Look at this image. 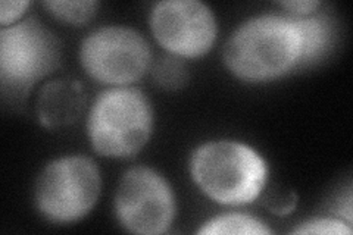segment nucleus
Wrapping results in <instances>:
<instances>
[{"label":"nucleus","mask_w":353,"mask_h":235,"mask_svg":"<svg viewBox=\"0 0 353 235\" xmlns=\"http://www.w3.org/2000/svg\"><path fill=\"white\" fill-rule=\"evenodd\" d=\"M152 131V105L136 87L108 88L96 97L88 112V140L106 158H132L148 144Z\"/></svg>","instance_id":"3"},{"label":"nucleus","mask_w":353,"mask_h":235,"mask_svg":"<svg viewBox=\"0 0 353 235\" xmlns=\"http://www.w3.org/2000/svg\"><path fill=\"white\" fill-rule=\"evenodd\" d=\"M296 18V17H294ZM301 32V65L314 63L328 52L333 40V24L325 14L296 18Z\"/></svg>","instance_id":"10"},{"label":"nucleus","mask_w":353,"mask_h":235,"mask_svg":"<svg viewBox=\"0 0 353 235\" xmlns=\"http://www.w3.org/2000/svg\"><path fill=\"white\" fill-rule=\"evenodd\" d=\"M197 234L203 235H268L272 234L265 223L245 214H224L209 219L199 228Z\"/></svg>","instance_id":"11"},{"label":"nucleus","mask_w":353,"mask_h":235,"mask_svg":"<svg viewBox=\"0 0 353 235\" xmlns=\"http://www.w3.org/2000/svg\"><path fill=\"white\" fill-rule=\"evenodd\" d=\"M43 6L62 22L72 25H83L90 21L99 9V2L94 0H50L43 2Z\"/></svg>","instance_id":"13"},{"label":"nucleus","mask_w":353,"mask_h":235,"mask_svg":"<svg viewBox=\"0 0 353 235\" xmlns=\"http://www.w3.org/2000/svg\"><path fill=\"white\" fill-rule=\"evenodd\" d=\"M302 41L294 17L265 14L248 19L224 48L228 71L243 81L277 80L301 65Z\"/></svg>","instance_id":"1"},{"label":"nucleus","mask_w":353,"mask_h":235,"mask_svg":"<svg viewBox=\"0 0 353 235\" xmlns=\"http://www.w3.org/2000/svg\"><path fill=\"white\" fill-rule=\"evenodd\" d=\"M280 5L296 18H302L312 15L321 6V2H316V0H287V2H280Z\"/></svg>","instance_id":"17"},{"label":"nucleus","mask_w":353,"mask_h":235,"mask_svg":"<svg viewBox=\"0 0 353 235\" xmlns=\"http://www.w3.org/2000/svg\"><path fill=\"white\" fill-rule=\"evenodd\" d=\"M30 2L24 0V2H14V0H3L0 3V22L2 27L14 25L15 22L24 15L26 10L28 9Z\"/></svg>","instance_id":"16"},{"label":"nucleus","mask_w":353,"mask_h":235,"mask_svg":"<svg viewBox=\"0 0 353 235\" xmlns=\"http://www.w3.org/2000/svg\"><path fill=\"white\" fill-rule=\"evenodd\" d=\"M190 174L196 185L215 203L245 206L262 194L268 180V165L245 143L215 140L193 152Z\"/></svg>","instance_id":"2"},{"label":"nucleus","mask_w":353,"mask_h":235,"mask_svg":"<svg viewBox=\"0 0 353 235\" xmlns=\"http://www.w3.org/2000/svg\"><path fill=\"white\" fill-rule=\"evenodd\" d=\"M153 37L170 54L201 58L212 49L218 34L212 9L197 0H163L150 10Z\"/></svg>","instance_id":"8"},{"label":"nucleus","mask_w":353,"mask_h":235,"mask_svg":"<svg viewBox=\"0 0 353 235\" xmlns=\"http://www.w3.org/2000/svg\"><path fill=\"white\" fill-rule=\"evenodd\" d=\"M85 105L81 83L75 80H54L41 87L37 97V118L48 130L72 125L79 121Z\"/></svg>","instance_id":"9"},{"label":"nucleus","mask_w":353,"mask_h":235,"mask_svg":"<svg viewBox=\"0 0 353 235\" xmlns=\"http://www.w3.org/2000/svg\"><path fill=\"white\" fill-rule=\"evenodd\" d=\"M61 63V41L37 18L0 30V80L6 96L24 99Z\"/></svg>","instance_id":"4"},{"label":"nucleus","mask_w":353,"mask_h":235,"mask_svg":"<svg viewBox=\"0 0 353 235\" xmlns=\"http://www.w3.org/2000/svg\"><path fill=\"white\" fill-rule=\"evenodd\" d=\"M102 178L97 165L85 156H63L43 167L34 200L40 215L54 223L80 221L97 203Z\"/></svg>","instance_id":"5"},{"label":"nucleus","mask_w":353,"mask_h":235,"mask_svg":"<svg viewBox=\"0 0 353 235\" xmlns=\"http://www.w3.org/2000/svg\"><path fill=\"white\" fill-rule=\"evenodd\" d=\"M114 207L121 227L141 235L167 232L176 214L170 183L148 166L131 167L123 175Z\"/></svg>","instance_id":"7"},{"label":"nucleus","mask_w":353,"mask_h":235,"mask_svg":"<svg viewBox=\"0 0 353 235\" xmlns=\"http://www.w3.org/2000/svg\"><path fill=\"white\" fill-rule=\"evenodd\" d=\"M262 203L271 214L277 216H287L294 212L297 206V194L290 188L283 185H271L263 188Z\"/></svg>","instance_id":"14"},{"label":"nucleus","mask_w":353,"mask_h":235,"mask_svg":"<svg viewBox=\"0 0 353 235\" xmlns=\"http://www.w3.org/2000/svg\"><path fill=\"white\" fill-rule=\"evenodd\" d=\"M80 62L93 80L124 87L139 81L150 70L152 50L137 30L106 25L94 30L81 41Z\"/></svg>","instance_id":"6"},{"label":"nucleus","mask_w":353,"mask_h":235,"mask_svg":"<svg viewBox=\"0 0 353 235\" xmlns=\"http://www.w3.org/2000/svg\"><path fill=\"white\" fill-rule=\"evenodd\" d=\"M153 81L165 90H180L189 81V68L183 58L163 54L150 66Z\"/></svg>","instance_id":"12"},{"label":"nucleus","mask_w":353,"mask_h":235,"mask_svg":"<svg viewBox=\"0 0 353 235\" xmlns=\"http://www.w3.org/2000/svg\"><path fill=\"white\" fill-rule=\"evenodd\" d=\"M293 234L297 235H350V223L333 218H318L301 223Z\"/></svg>","instance_id":"15"}]
</instances>
